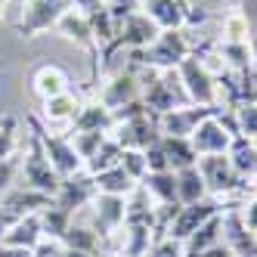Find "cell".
Masks as SVG:
<instances>
[{"mask_svg": "<svg viewBox=\"0 0 257 257\" xmlns=\"http://www.w3.org/2000/svg\"><path fill=\"white\" fill-rule=\"evenodd\" d=\"M140 81H143V105L146 112L161 118L164 112L171 108H183V105H192L186 90H183L180 78H177V68H140Z\"/></svg>", "mask_w": 257, "mask_h": 257, "instance_id": "obj_1", "label": "cell"}, {"mask_svg": "<svg viewBox=\"0 0 257 257\" xmlns=\"http://www.w3.org/2000/svg\"><path fill=\"white\" fill-rule=\"evenodd\" d=\"M177 78L183 84V90H186V96L192 105H208V108H223V102H220V90H217V75L211 71L208 59L198 53L192 56H186L180 65H177Z\"/></svg>", "mask_w": 257, "mask_h": 257, "instance_id": "obj_2", "label": "cell"}, {"mask_svg": "<svg viewBox=\"0 0 257 257\" xmlns=\"http://www.w3.org/2000/svg\"><path fill=\"white\" fill-rule=\"evenodd\" d=\"M19 180H22V186L25 189H34V192H41V195H56L59 192V183L62 177L53 171V164L44 152V146H41V137L28 127V146H25V155L19 158Z\"/></svg>", "mask_w": 257, "mask_h": 257, "instance_id": "obj_3", "label": "cell"}, {"mask_svg": "<svg viewBox=\"0 0 257 257\" xmlns=\"http://www.w3.org/2000/svg\"><path fill=\"white\" fill-rule=\"evenodd\" d=\"M192 53H195V47L186 38V28H180V31H161L146 50L127 53V59L140 68H177Z\"/></svg>", "mask_w": 257, "mask_h": 257, "instance_id": "obj_4", "label": "cell"}, {"mask_svg": "<svg viewBox=\"0 0 257 257\" xmlns=\"http://www.w3.org/2000/svg\"><path fill=\"white\" fill-rule=\"evenodd\" d=\"M25 127H31L34 134L41 137V146H44V152L53 164V171H56L59 177H75L84 171V161L81 155L75 152V143H71L68 134H56V131H50V127L38 118V115H25Z\"/></svg>", "mask_w": 257, "mask_h": 257, "instance_id": "obj_5", "label": "cell"}, {"mask_svg": "<svg viewBox=\"0 0 257 257\" xmlns=\"http://www.w3.org/2000/svg\"><path fill=\"white\" fill-rule=\"evenodd\" d=\"M198 171H201V180L208 186V195L214 198H223V201H232L238 195H245L251 183L245 177H238L235 168L229 164L226 155H205L198 158Z\"/></svg>", "mask_w": 257, "mask_h": 257, "instance_id": "obj_6", "label": "cell"}, {"mask_svg": "<svg viewBox=\"0 0 257 257\" xmlns=\"http://www.w3.org/2000/svg\"><path fill=\"white\" fill-rule=\"evenodd\" d=\"M140 10L158 25V31H180L208 22V13L201 7L195 10L189 0H140Z\"/></svg>", "mask_w": 257, "mask_h": 257, "instance_id": "obj_7", "label": "cell"}, {"mask_svg": "<svg viewBox=\"0 0 257 257\" xmlns=\"http://www.w3.org/2000/svg\"><path fill=\"white\" fill-rule=\"evenodd\" d=\"M232 137H238L232 115L217 112V115L205 118V121L195 127V134L189 137V143H192L195 155H198V158H205V155H226Z\"/></svg>", "mask_w": 257, "mask_h": 257, "instance_id": "obj_8", "label": "cell"}, {"mask_svg": "<svg viewBox=\"0 0 257 257\" xmlns=\"http://www.w3.org/2000/svg\"><path fill=\"white\" fill-rule=\"evenodd\" d=\"M232 205V201H223V198H214V195H208V198H201V201H192V205H180L177 208V214L171 217V223H168V229H164V235H171V238H177V242H186V238L201 226V223H208L211 217H217V214H223L226 208Z\"/></svg>", "mask_w": 257, "mask_h": 257, "instance_id": "obj_9", "label": "cell"}, {"mask_svg": "<svg viewBox=\"0 0 257 257\" xmlns=\"http://www.w3.org/2000/svg\"><path fill=\"white\" fill-rule=\"evenodd\" d=\"M75 7V0H25V10H22V19L16 25L19 38H38V34L56 28V22Z\"/></svg>", "mask_w": 257, "mask_h": 257, "instance_id": "obj_10", "label": "cell"}, {"mask_svg": "<svg viewBox=\"0 0 257 257\" xmlns=\"http://www.w3.org/2000/svg\"><path fill=\"white\" fill-rule=\"evenodd\" d=\"M143 96V81H140V65L134 62H127L121 71H115L112 78H108L99 90V102L105 108H112V115L121 112V108H127L131 102H140Z\"/></svg>", "mask_w": 257, "mask_h": 257, "instance_id": "obj_11", "label": "cell"}, {"mask_svg": "<svg viewBox=\"0 0 257 257\" xmlns=\"http://www.w3.org/2000/svg\"><path fill=\"white\" fill-rule=\"evenodd\" d=\"M56 31L62 34L65 41H71V44H78L81 50H87V56H90V65H93V84L99 81V44H96V34H93V28H90V22L84 19V13L78 10V7H71L62 19L56 22Z\"/></svg>", "mask_w": 257, "mask_h": 257, "instance_id": "obj_12", "label": "cell"}, {"mask_svg": "<svg viewBox=\"0 0 257 257\" xmlns=\"http://www.w3.org/2000/svg\"><path fill=\"white\" fill-rule=\"evenodd\" d=\"M87 217H90V223H93V229L102 235V242L112 245V238L124 226V198L96 192V198L90 201V208H87Z\"/></svg>", "mask_w": 257, "mask_h": 257, "instance_id": "obj_13", "label": "cell"}, {"mask_svg": "<svg viewBox=\"0 0 257 257\" xmlns=\"http://www.w3.org/2000/svg\"><path fill=\"white\" fill-rule=\"evenodd\" d=\"M96 198V183H93V174H75V177H62L59 183V192L53 195V201H56L59 208H65L68 214H81L90 208V201Z\"/></svg>", "mask_w": 257, "mask_h": 257, "instance_id": "obj_14", "label": "cell"}, {"mask_svg": "<svg viewBox=\"0 0 257 257\" xmlns=\"http://www.w3.org/2000/svg\"><path fill=\"white\" fill-rule=\"evenodd\" d=\"M217 112H223V108H208V105H183V108H171V112H164L158 118V131L161 137H192L195 134V127L217 115Z\"/></svg>", "mask_w": 257, "mask_h": 257, "instance_id": "obj_15", "label": "cell"}, {"mask_svg": "<svg viewBox=\"0 0 257 257\" xmlns=\"http://www.w3.org/2000/svg\"><path fill=\"white\" fill-rule=\"evenodd\" d=\"M223 245L232 251V257H257V235L242 223L238 201L223 211Z\"/></svg>", "mask_w": 257, "mask_h": 257, "instance_id": "obj_16", "label": "cell"}, {"mask_svg": "<svg viewBox=\"0 0 257 257\" xmlns=\"http://www.w3.org/2000/svg\"><path fill=\"white\" fill-rule=\"evenodd\" d=\"M115 127V115L112 108H105L99 99H87L81 102V108L71 118V127L65 134H112Z\"/></svg>", "mask_w": 257, "mask_h": 257, "instance_id": "obj_17", "label": "cell"}, {"mask_svg": "<svg viewBox=\"0 0 257 257\" xmlns=\"http://www.w3.org/2000/svg\"><path fill=\"white\" fill-rule=\"evenodd\" d=\"M31 90H34V96L44 102V99H53L59 93H68V90H71V78H68V71L62 65L44 62V65H38L31 71Z\"/></svg>", "mask_w": 257, "mask_h": 257, "instance_id": "obj_18", "label": "cell"}, {"mask_svg": "<svg viewBox=\"0 0 257 257\" xmlns=\"http://www.w3.org/2000/svg\"><path fill=\"white\" fill-rule=\"evenodd\" d=\"M62 245L71 248V251H87V254H102L108 245L102 242V235L93 229V223L87 220V211L75 214V220H71V226L65 229L62 235Z\"/></svg>", "mask_w": 257, "mask_h": 257, "instance_id": "obj_19", "label": "cell"}, {"mask_svg": "<svg viewBox=\"0 0 257 257\" xmlns=\"http://www.w3.org/2000/svg\"><path fill=\"white\" fill-rule=\"evenodd\" d=\"M44 238V229H41V217L38 214H25L19 217L16 223H10L4 232H0V242L4 245H16V248H31Z\"/></svg>", "mask_w": 257, "mask_h": 257, "instance_id": "obj_20", "label": "cell"}, {"mask_svg": "<svg viewBox=\"0 0 257 257\" xmlns=\"http://www.w3.org/2000/svg\"><path fill=\"white\" fill-rule=\"evenodd\" d=\"M140 186L152 195L155 205H180L177 198V171H149Z\"/></svg>", "mask_w": 257, "mask_h": 257, "instance_id": "obj_21", "label": "cell"}, {"mask_svg": "<svg viewBox=\"0 0 257 257\" xmlns=\"http://www.w3.org/2000/svg\"><path fill=\"white\" fill-rule=\"evenodd\" d=\"M220 242H223V214H217V217L208 220V223H201L186 242H183V254H186V257H198L201 251H208V248H214Z\"/></svg>", "mask_w": 257, "mask_h": 257, "instance_id": "obj_22", "label": "cell"}, {"mask_svg": "<svg viewBox=\"0 0 257 257\" xmlns=\"http://www.w3.org/2000/svg\"><path fill=\"white\" fill-rule=\"evenodd\" d=\"M78 108H81V99L68 90V93H59V96H53V99H44L38 118H41L47 127H50V124H65V121L71 124V118H75Z\"/></svg>", "mask_w": 257, "mask_h": 257, "instance_id": "obj_23", "label": "cell"}, {"mask_svg": "<svg viewBox=\"0 0 257 257\" xmlns=\"http://www.w3.org/2000/svg\"><path fill=\"white\" fill-rule=\"evenodd\" d=\"M226 158H229V164L235 168L238 177L254 180V174H257V146H254V140H248V137H232Z\"/></svg>", "mask_w": 257, "mask_h": 257, "instance_id": "obj_24", "label": "cell"}, {"mask_svg": "<svg viewBox=\"0 0 257 257\" xmlns=\"http://www.w3.org/2000/svg\"><path fill=\"white\" fill-rule=\"evenodd\" d=\"M161 152H164V158H168L171 171H183V168L198 164V155H195L192 143L186 137H161Z\"/></svg>", "mask_w": 257, "mask_h": 257, "instance_id": "obj_25", "label": "cell"}, {"mask_svg": "<svg viewBox=\"0 0 257 257\" xmlns=\"http://www.w3.org/2000/svg\"><path fill=\"white\" fill-rule=\"evenodd\" d=\"M93 183H96V192H102V195H121V198H127V195L140 186V183L121 168V164H118V168H112V171L96 174Z\"/></svg>", "mask_w": 257, "mask_h": 257, "instance_id": "obj_26", "label": "cell"}, {"mask_svg": "<svg viewBox=\"0 0 257 257\" xmlns=\"http://www.w3.org/2000/svg\"><path fill=\"white\" fill-rule=\"evenodd\" d=\"M177 198H180V205H192V201L208 198V186H205V180H201L198 164L177 171Z\"/></svg>", "mask_w": 257, "mask_h": 257, "instance_id": "obj_27", "label": "cell"}, {"mask_svg": "<svg viewBox=\"0 0 257 257\" xmlns=\"http://www.w3.org/2000/svg\"><path fill=\"white\" fill-rule=\"evenodd\" d=\"M38 217H41V229H44V235H47V238H59V242H62L65 229L71 226V220H75V214H68L65 208H59L56 201H50L47 208H41Z\"/></svg>", "mask_w": 257, "mask_h": 257, "instance_id": "obj_28", "label": "cell"}, {"mask_svg": "<svg viewBox=\"0 0 257 257\" xmlns=\"http://www.w3.org/2000/svg\"><path fill=\"white\" fill-rule=\"evenodd\" d=\"M220 41L229 44H248L251 41V22L242 10H232L223 16V25H220Z\"/></svg>", "mask_w": 257, "mask_h": 257, "instance_id": "obj_29", "label": "cell"}, {"mask_svg": "<svg viewBox=\"0 0 257 257\" xmlns=\"http://www.w3.org/2000/svg\"><path fill=\"white\" fill-rule=\"evenodd\" d=\"M121 158H124V149H121V146L112 140V137H108L102 146H99V152L93 155V158H90L87 164H84V171L87 174H102V171H112V168H118V164H121Z\"/></svg>", "mask_w": 257, "mask_h": 257, "instance_id": "obj_30", "label": "cell"}, {"mask_svg": "<svg viewBox=\"0 0 257 257\" xmlns=\"http://www.w3.org/2000/svg\"><path fill=\"white\" fill-rule=\"evenodd\" d=\"M19 118L16 115H0V161L4 158H16L19 152Z\"/></svg>", "mask_w": 257, "mask_h": 257, "instance_id": "obj_31", "label": "cell"}, {"mask_svg": "<svg viewBox=\"0 0 257 257\" xmlns=\"http://www.w3.org/2000/svg\"><path fill=\"white\" fill-rule=\"evenodd\" d=\"M232 121H235V131L238 137H257V102H242L232 108Z\"/></svg>", "mask_w": 257, "mask_h": 257, "instance_id": "obj_32", "label": "cell"}, {"mask_svg": "<svg viewBox=\"0 0 257 257\" xmlns=\"http://www.w3.org/2000/svg\"><path fill=\"white\" fill-rule=\"evenodd\" d=\"M68 137H71V143H75V152L81 155L84 164L93 158L99 152V146L108 140V134H68Z\"/></svg>", "mask_w": 257, "mask_h": 257, "instance_id": "obj_33", "label": "cell"}, {"mask_svg": "<svg viewBox=\"0 0 257 257\" xmlns=\"http://www.w3.org/2000/svg\"><path fill=\"white\" fill-rule=\"evenodd\" d=\"M121 168L131 174L137 183L149 174V164H146V155L140 152V149H124V158H121Z\"/></svg>", "mask_w": 257, "mask_h": 257, "instance_id": "obj_34", "label": "cell"}, {"mask_svg": "<svg viewBox=\"0 0 257 257\" xmlns=\"http://www.w3.org/2000/svg\"><path fill=\"white\" fill-rule=\"evenodd\" d=\"M146 257H186V254H183V242H177V238H171V235H161V238H155V242L149 245Z\"/></svg>", "mask_w": 257, "mask_h": 257, "instance_id": "obj_35", "label": "cell"}, {"mask_svg": "<svg viewBox=\"0 0 257 257\" xmlns=\"http://www.w3.org/2000/svg\"><path fill=\"white\" fill-rule=\"evenodd\" d=\"M105 7H108V13H112V22L118 28L127 16H134L140 10V0H105Z\"/></svg>", "mask_w": 257, "mask_h": 257, "instance_id": "obj_36", "label": "cell"}, {"mask_svg": "<svg viewBox=\"0 0 257 257\" xmlns=\"http://www.w3.org/2000/svg\"><path fill=\"white\" fill-rule=\"evenodd\" d=\"M16 177H19V158H4L0 161V195L13 189Z\"/></svg>", "mask_w": 257, "mask_h": 257, "instance_id": "obj_37", "label": "cell"}, {"mask_svg": "<svg viewBox=\"0 0 257 257\" xmlns=\"http://www.w3.org/2000/svg\"><path fill=\"white\" fill-rule=\"evenodd\" d=\"M238 217H242V223L257 235V192L251 198H242L238 201Z\"/></svg>", "mask_w": 257, "mask_h": 257, "instance_id": "obj_38", "label": "cell"}, {"mask_svg": "<svg viewBox=\"0 0 257 257\" xmlns=\"http://www.w3.org/2000/svg\"><path fill=\"white\" fill-rule=\"evenodd\" d=\"M62 251H65V245L59 238H47V235L34 245V257H62Z\"/></svg>", "mask_w": 257, "mask_h": 257, "instance_id": "obj_39", "label": "cell"}, {"mask_svg": "<svg viewBox=\"0 0 257 257\" xmlns=\"http://www.w3.org/2000/svg\"><path fill=\"white\" fill-rule=\"evenodd\" d=\"M0 257H34L31 248H16V245H4L0 242Z\"/></svg>", "mask_w": 257, "mask_h": 257, "instance_id": "obj_40", "label": "cell"}, {"mask_svg": "<svg viewBox=\"0 0 257 257\" xmlns=\"http://www.w3.org/2000/svg\"><path fill=\"white\" fill-rule=\"evenodd\" d=\"M198 257H232V251H229L223 242H220V245H214V248H208V251H201Z\"/></svg>", "mask_w": 257, "mask_h": 257, "instance_id": "obj_41", "label": "cell"}, {"mask_svg": "<svg viewBox=\"0 0 257 257\" xmlns=\"http://www.w3.org/2000/svg\"><path fill=\"white\" fill-rule=\"evenodd\" d=\"M248 50H251V68H254V75H257V34H251Z\"/></svg>", "mask_w": 257, "mask_h": 257, "instance_id": "obj_42", "label": "cell"}, {"mask_svg": "<svg viewBox=\"0 0 257 257\" xmlns=\"http://www.w3.org/2000/svg\"><path fill=\"white\" fill-rule=\"evenodd\" d=\"M62 257H99V254H87V251H71V248H65Z\"/></svg>", "mask_w": 257, "mask_h": 257, "instance_id": "obj_43", "label": "cell"}, {"mask_svg": "<svg viewBox=\"0 0 257 257\" xmlns=\"http://www.w3.org/2000/svg\"><path fill=\"white\" fill-rule=\"evenodd\" d=\"M99 257H121V254H118V251H115V248H105V251H102V254H99Z\"/></svg>", "mask_w": 257, "mask_h": 257, "instance_id": "obj_44", "label": "cell"}, {"mask_svg": "<svg viewBox=\"0 0 257 257\" xmlns=\"http://www.w3.org/2000/svg\"><path fill=\"white\" fill-rule=\"evenodd\" d=\"M251 186H254V192H257V174H254V183H251Z\"/></svg>", "mask_w": 257, "mask_h": 257, "instance_id": "obj_45", "label": "cell"}, {"mask_svg": "<svg viewBox=\"0 0 257 257\" xmlns=\"http://www.w3.org/2000/svg\"><path fill=\"white\" fill-rule=\"evenodd\" d=\"M4 4H7V0H0V10H4Z\"/></svg>", "mask_w": 257, "mask_h": 257, "instance_id": "obj_46", "label": "cell"}, {"mask_svg": "<svg viewBox=\"0 0 257 257\" xmlns=\"http://www.w3.org/2000/svg\"><path fill=\"white\" fill-rule=\"evenodd\" d=\"M254 146H257V137H254Z\"/></svg>", "mask_w": 257, "mask_h": 257, "instance_id": "obj_47", "label": "cell"}]
</instances>
